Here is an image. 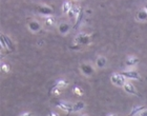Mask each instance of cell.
I'll return each instance as SVG.
<instances>
[{"label":"cell","instance_id":"cell-1","mask_svg":"<svg viewBox=\"0 0 147 116\" xmlns=\"http://www.w3.org/2000/svg\"><path fill=\"white\" fill-rule=\"evenodd\" d=\"M90 40H92V36H90L89 34L80 33L79 35L75 38V42H76L78 46H85V44L90 43Z\"/></svg>","mask_w":147,"mask_h":116},{"label":"cell","instance_id":"cell-2","mask_svg":"<svg viewBox=\"0 0 147 116\" xmlns=\"http://www.w3.org/2000/svg\"><path fill=\"white\" fill-rule=\"evenodd\" d=\"M55 104L56 107H58L62 111H65L66 113H73L74 112V104H69V102H66L64 100H57Z\"/></svg>","mask_w":147,"mask_h":116},{"label":"cell","instance_id":"cell-3","mask_svg":"<svg viewBox=\"0 0 147 116\" xmlns=\"http://www.w3.org/2000/svg\"><path fill=\"white\" fill-rule=\"evenodd\" d=\"M110 80H111V83H113V85H116V86H118V87H124V85L126 83L125 77L123 76V75H121V73L113 74L111 77H110Z\"/></svg>","mask_w":147,"mask_h":116},{"label":"cell","instance_id":"cell-4","mask_svg":"<svg viewBox=\"0 0 147 116\" xmlns=\"http://www.w3.org/2000/svg\"><path fill=\"white\" fill-rule=\"evenodd\" d=\"M37 12L41 14V15H46L51 16L54 14V9L49 5H40L37 8Z\"/></svg>","mask_w":147,"mask_h":116},{"label":"cell","instance_id":"cell-5","mask_svg":"<svg viewBox=\"0 0 147 116\" xmlns=\"http://www.w3.org/2000/svg\"><path fill=\"white\" fill-rule=\"evenodd\" d=\"M81 71H82V73L85 75V76H92L95 70H94V68H92V64H88V63H82L81 64Z\"/></svg>","mask_w":147,"mask_h":116},{"label":"cell","instance_id":"cell-6","mask_svg":"<svg viewBox=\"0 0 147 116\" xmlns=\"http://www.w3.org/2000/svg\"><path fill=\"white\" fill-rule=\"evenodd\" d=\"M121 75H123L125 78H129V79H140V75L137 71H123L121 72Z\"/></svg>","mask_w":147,"mask_h":116},{"label":"cell","instance_id":"cell-7","mask_svg":"<svg viewBox=\"0 0 147 116\" xmlns=\"http://www.w3.org/2000/svg\"><path fill=\"white\" fill-rule=\"evenodd\" d=\"M124 90H125L128 94H132V95H136V96H139V93L137 92V89L135 88V86L130 83H126L124 85Z\"/></svg>","mask_w":147,"mask_h":116},{"label":"cell","instance_id":"cell-8","mask_svg":"<svg viewBox=\"0 0 147 116\" xmlns=\"http://www.w3.org/2000/svg\"><path fill=\"white\" fill-rule=\"evenodd\" d=\"M1 39L4 41V43L6 44V46H7V49L12 52V51H14V49H15V46H14V43H13V41L11 40V38H9V36H6V35H4V34H1Z\"/></svg>","mask_w":147,"mask_h":116},{"label":"cell","instance_id":"cell-9","mask_svg":"<svg viewBox=\"0 0 147 116\" xmlns=\"http://www.w3.org/2000/svg\"><path fill=\"white\" fill-rule=\"evenodd\" d=\"M139 62H140V59H139L138 57H136V56H130V57L126 58L125 66H127V67H134V66H136V64L139 63Z\"/></svg>","mask_w":147,"mask_h":116},{"label":"cell","instance_id":"cell-10","mask_svg":"<svg viewBox=\"0 0 147 116\" xmlns=\"http://www.w3.org/2000/svg\"><path fill=\"white\" fill-rule=\"evenodd\" d=\"M28 29L34 32V33H37L41 30V27H40V23L38 21H35V20H32L30 23H28Z\"/></svg>","mask_w":147,"mask_h":116},{"label":"cell","instance_id":"cell-11","mask_svg":"<svg viewBox=\"0 0 147 116\" xmlns=\"http://www.w3.org/2000/svg\"><path fill=\"white\" fill-rule=\"evenodd\" d=\"M80 11H81V8L78 5H75L71 8V10L68 12V16H69V18H73V17H77L78 16V14L80 13Z\"/></svg>","mask_w":147,"mask_h":116},{"label":"cell","instance_id":"cell-12","mask_svg":"<svg viewBox=\"0 0 147 116\" xmlns=\"http://www.w3.org/2000/svg\"><path fill=\"white\" fill-rule=\"evenodd\" d=\"M83 17H84V13H83V10L81 9L80 13L78 14V16H77L76 23H75V25H74V30H77V29L79 28L80 23H81V22H82V20H83Z\"/></svg>","mask_w":147,"mask_h":116},{"label":"cell","instance_id":"cell-13","mask_svg":"<svg viewBox=\"0 0 147 116\" xmlns=\"http://www.w3.org/2000/svg\"><path fill=\"white\" fill-rule=\"evenodd\" d=\"M137 19L140 21H146L147 20V11H140L137 14Z\"/></svg>","mask_w":147,"mask_h":116},{"label":"cell","instance_id":"cell-14","mask_svg":"<svg viewBox=\"0 0 147 116\" xmlns=\"http://www.w3.org/2000/svg\"><path fill=\"white\" fill-rule=\"evenodd\" d=\"M73 5H71V3L69 1H65L63 3V5H62V12L64 13V14H68V12L71 10Z\"/></svg>","mask_w":147,"mask_h":116},{"label":"cell","instance_id":"cell-15","mask_svg":"<svg viewBox=\"0 0 147 116\" xmlns=\"http://www.w3.org/2000/svg\"><path fill=\"white\" fill-rule=\"evenodd\" d=\"M106 62H107V60H106V58L103 57V56L98 57V59H97V61H96L97 67H99V68H104L105 64H106Z\"/></svg>","mask_w":147,"mask_h":116},{"label":"cell","instance_id":"cell-16","mask_svg":"<svg viewBox=\"0 0 147 116\" xmlns=\"http://www.w3.org/2000/svg\"><path fill=\"white\" fill-rule=\"evenodd\" d=\"M69 29H71V27L67 23H61L59 25V32L61 34H66L69 31Z\"/></svg>","mask_w":147,"mask_h":116},{"label":"cell","instance_id":"cell-17","mask_svg":"<svg viewBox=\"0 0 147 116\" xmlns=\"http://www.w3.org/2000/svg\"><path fill=\"white\" fill-rule=\"evenodd\" d=\"M84 107H85V104L83 101H78L74 104V112H79L82 109H84Z\"/></svg>","mask_w":147,"mask_h":116},{"label":"cell","instance_id":"cell-18","mask_svg":"<svg viewBox=\"0 0 147 116\" xmlns=\"http://www.w3.org/2000/svg\"><path fill=\"white\" fill-rule=\"evenodd\" d=\"M144 109H145L144 106H139V107H136L135 109H132V111L128 114V116H134V115H136V114L141 113V112L144 110Z\"/></svg>","mask_w":147,"mask_h":116},{"label":"cell","instance_id":"cell-19","mask_svg":"<svg viewBox=\"0 0 147 116\" xmlns=\"http://www.w3.org/2000/svg\"><path fill=\"white\" fill-rule=\"evenodd\" d=\"M67 81L66 80H64V79H59V80H57L56 81V85L55 86L56 87H59V88H61V89H64V88H66L67 87Z\"/></svg>","mask_w":147,"mask_h":116},{"label":"cell","instance_id":"cell-20","mask_svg":"<svg viewBox=\"0 0 147 116\" xmlns=\"http://www.w3.org/2000/svg\"><path fill=\"white\" fill-rule=\"evenodd\" d=\"M44 23H45V25H47V27H52V25H54V23H55V18L52 17V16H47V17L44 19Z\"/></svg>","mask_w":147,"mask_h":116},{"label":"cell","instance_id":"cell-21","mask_svg":"<svg viewBox=\"0 0 147 116\" xmlns=\"http://www.w3.org/2000/svg\"><path fill=\"white\" fill-rule=\"evenodd\" d=\"M73 92L76 95H78V96H82V95H83V90L80 88L79 86H75V87H74Z\"/></svg>","mask_w":147,"mask_h":116},{"label":"cell","instance_id":"cell-22","mask_svg":"<svg viewBox=\"0 0 147 116\" xmlns=\"http://www.w3.org/2000/svg\"><path fill=\"white\" fill-rule=\"evenodd\" d=\"M1 72L2 73H9V64L7 63H2L1 64Z\"/></svg>","mask_w":147,"mask_h":116},{"label":"cell","instance_id":"cell-23","mask_svg":"<svg viewBox=\"0 0 147 116\" xmlns=\"http://www.w3.org/2000/svg\"><path fill=\"white\" fill-rule=\"evenodd\" d=\"M61 88H59V87H54V88L52 89V93L54 95H60L61 94Z\"/></svg>","mask_w":147,"mask_h":116},{"label":"cell","instance_id":"cell-24","mask_svg":"<svg viewBox=\"0 0 147 116\" xmlns=\"http://www.w3.org/2000/svg\"><path fill=\"white\" fill-rule=\"evenodd\" d=\"M0 42H1V46H2V49H4V50H9V49H7V46H6V44L4 43V41H3L2 39H1V41H0Z\"/></svg>","mask_w":147,"mask_h":116},{"label":"cell","instance_id":"cell-25","mask_svg":"<svg viewBox=\"0 0 147 116\" xmlns=\"http://www.w3.org/2000/svg\"><path fill=\"white\" fill-rule=\"evenodd\" d=\"M32 115H33L32 112H25V113L21 114V115H19V116H32Z\"/></svg>","mask_w":147,"mask_h":116},{"label":"cell","instance_id":"cell-26","mask_svg":"<svg viewBox=\"0 0 147 116\" xmlns=\"http://www.w3.org/2000/svg\"><path fill=\"white\" fill-rule=\"evenodd\" d=\"M49 116H59L57 113H55V112H53V111H51L49 113Z\"/></svg>","mask_w":147,"mask_h":116},{"label":"cell","instance_id":"cell-27","mask_svg":"<svg viewBox=\"0 0 147 116\" xmlns=\"http://www.w3.org/2000/svg\"><path fill=\"white\" fill-rule=\"evenodd\" d=\"M141 116H147V110H145V111H142L141 113Z\"/></svg>","mask_w":147,"mask_h":116},{"label":"cell","instance_id":"cell-28","mask_svg":"<svg viewBox=\"0 0 147 116\" xmlns=\"http://www.w3.org/2000/svg\"><path fill=\"white\" fill-rule=\"evenodd\" d=\"M42 41H43V40H39V42H38V46H42V44H43Z\"/></svg>","mask_w":147,"mask_h":116},{"label":"cell","instance_id":"cell-29","mask_svg":"<svg viewBox=\"0 0 147 116\" xmlns=\"http://www.w3.org/2000/svg\"><path fill=\"white\" fill-rule=\"evenodd\" d=\"M106 116H118V115H116V114H108V115H106Z\"/></svg>","mask_w":147,"mask_h":116},{"label":"cell","instance_id":"cell-30","mask_svg":"<svg viewBox=\"0 0 147 116\" xmlns=\"http://www.w3.org/2000/svg\"><path fill=\"white\" fill-rule=\"evenodd\" d=\"M145 11H147V3L145 4Z\"/></svg>","mask_w":147,"mask_h":116},{"label":"cell","instance_id":"cell-31","mask_svg":"<svg viewBox=\"0 0 147 116\" xmlns=\"http://www.w3.org/2000/svg\"><path fill=\"white\" fill-rule=\"evenodd\" d=\"M80 116H88V115H85V114H84V115H80Z\"/></svg>","mask_w":147,"mask_h":116}]
</instances>
